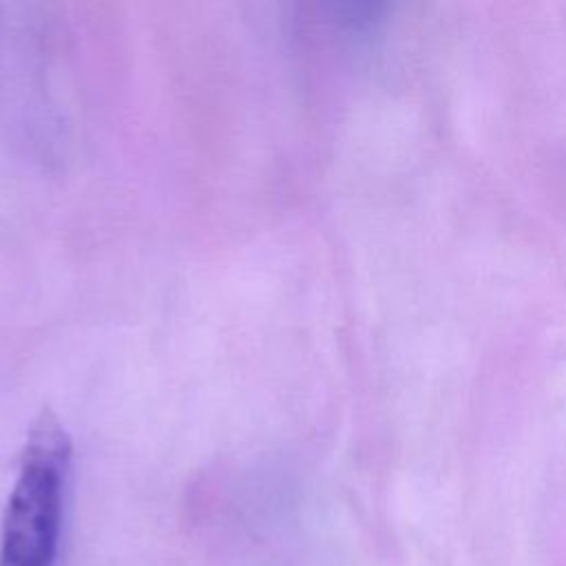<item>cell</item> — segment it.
<instances>
[{
    "mask_svg": "<svg viewBox=\"0 0 566 566\" xmlns=\"http://www.w3.org/2000/svg\"><path fill=\"white\" fill-rule=\"evenodd\" d=\"M69 471V433L44 409L31 424L18 475L7 497L0 526V566H55Z\"/></svg>",
    "mask_w": 566,
    "mask_h": 566,
    "instance_id": "1",
    "label": "cell"
}]
</instances>
